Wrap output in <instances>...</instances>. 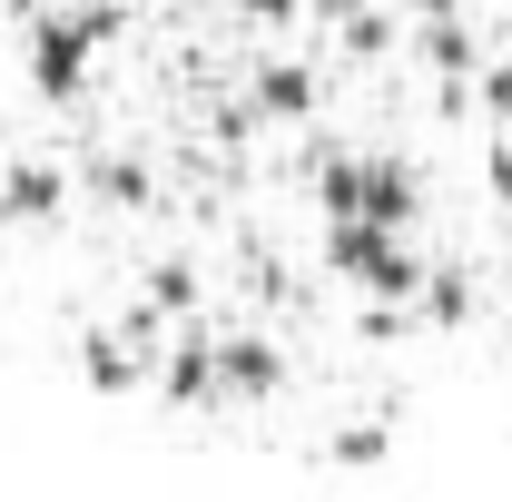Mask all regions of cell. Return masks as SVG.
<instances>
[{
  "instance_id": "cell-9",
  "label": "cell",
  "mask_w": 512,
  "mask_h": 502,
  "mask_svg": "<svg viewBox=\"0 0 512 502\" xmlns=\"http://www.w3.org/2000/svg\"><path fill=\"white\" fill-rule=\"evenodd\" d=\"M158 315H197V266L188 256H158V276H148V325Z\"/></svg>"
},
{
  "instance_id": "cell-4",
  "label": "cell",
  "mask_w": 512,
  "mask_h": 502,
  "mask_svg": "<svg viewBox=\"0 0 512 502\" xmlns=\"http://www.w3.org/2000/svg\"><path fill=\"white\" fill-rule=\"evenodd\" d=\"M217 394H227V404L286 394V355H276V335H217Z\"/></svg>"
},
{
  "instance_id": "cell-14",
  "label": "cell",
  "mask_w": 512,
  "mask_h": 502,
  "mask_svg": "<svg viewBox=\"0 0 512 502\" xmlns=\"http://www.w3.org/2000/svg\"><path fill=\"white\" fill-rule=\"evenodd\" d=\"M493 197H512V148H493Z\"/></svg>"
},
{
  "instance_id": "cell-8",
  "label": "cell",
  "mask_w": 512,
  "mask_h": 502,
  "mask_svg": "<svg viewBox=\"0 0 512 502\" xmlns=\"http://www.w3.org/2000/svg\"><path fill=\"white\" fill-rule=\"evenodd\" d=\"M79 375L99 384V394H138V384H148V355H138V325H128V335H89Z\"/></svg>"
},
{
  "instance_id": "cell-13",
  "label": "cell",
  "mask_w": 512,
  "mask_h": 502,
  "mask_svg": "<svg viewBox=\"0 0 512 502\" xmlns=\"http://www.w3.org/2000/svg\"><path fill=\"white\" fill-rule=\"evenodd\" d=\"M237 10H247V20H266V30H286V20H296L306 0H237Z\"/></svg>"
},
{
  "instance_id": "cell-7",
  "label": "cell",
  "mask_w": 512,
  "mask_h": 502,
  "mask_svg": "<svg viewBox=\"0 0 512 502\" xmlns=\"http://www.w3.org/2000/svg\"><path fill=\"white\" fill-rule=\"evenodd\" d=\"M158 394H168V404H227V394H217V345H207V335L168 345V355H158Z\"/></svg>"
},
{
  "instance_id": "cell-12",
  "label": "cell",
  "mask_w": 512,
  "mask_h": 502,
  "mask_svg": "<svg viewBox=\"0 0 512 502\" xmlns=\"http://www.w3.org/2000/svg\"><path fill=\"white\" fill-rule=\"evenodd\" d=\"M483 119H512V60L483 69Z\"/></svg>"
},
{
  "instance_id": "cell-3",
  "label": "cell",
  "mask_w": 512,
  "mask_h": 502,
  "mask_svg": "<svg viewBox=\"0 0 512 502\" xmlns=\"http://www.w3.org/2000/svg\"><path fill=\"white\" fill-rule=\"evenodd\" d=\"M109 50V10H50V20H30V50H20V69H30V89L50 99V109H69L79 89H89V60Z\"/></svg>"
},
{
  "instance_id": "cell-6",
  "label": "cell",
  "mask_w": 512,
  "mask_h": 502,
  "mask_svg": "<svg viewBox=\"0 0 512 502\" xmlns=\"http://www.w3.org/2000/svg\"><path fill=\"white\" fill-rule=\"evenodd\" d=\"M247 119H276V128L316 119V69H306V60H276V69H256V89H247Z\"/></svg>"
},
{
  "instance_id": "cell-11",
  "label": "cell",
  "mask_w": 512,
  "mask_h": 502,
  "mask_svg": "<svg viewBox=\"0 0 512 502\" xmlns=\"http://www.w3.org/2000/svg\"><path fill=\"white\" fill-rule=\"evenodd\" d=\"M384 40H394V20H384V10H355V20H345V50H365V60H375Z\"/></svg>"
},
{
  "instance_id": "cell-1",
  "label": "cell",
  "mask_w": 512,
  "mask_h": 502,
  "mask_svg": "<svg viewBox=\"0 0 512 502\" xmlns=\"http://www.w3.org/2000/svg\"><path fill=\"white\" fill-rule=\"evenodd\" d=\"M325 276H345V286H355V296H375V306H414V286H424L414 227H375V217H325Z\"/></svg>"
},
{
  "instance_id": "cell-2",
  "label": "cell",
  "mask_w": 512,
  "mask_h": 502,
  "mask_svg": "<svg viewBox=\"0 0 512 502\" xmlns=\"http://www.w3.org/2000/svg\"><path fill=\"white\" fill-rule=\"evenodd\" d=\"M316 207L325 217L414 227V217H424V168H404V158H325L316 168Z\"/></svg>"
},
{
  "instance_id": "cell-5",
  "label": "cell",
  "mask_w": 512,
  "mask_h": 502,
  "mask_svg": "<svg viewBox=\"0 0 512 502\" xmlns=\"http://www.w3.org/2000/svg\"><path fill=\"white\" fill-rule=\"evenodd\" d=\"M60 207H69V168H50V158L0 178V227H50Z\"/></svg>"
},
{
  "instance_id": "cell-10",
  "label": "cell",
  "mask_w": 512,
  "mask_h": 502,
  "mask_svg": "<svg viewBox=\"0 0 512 502\" xmlns=\"http://www.w3.org/2000/svg\"><path fill=\"white\" fill-rule=\"evenodd\" d=\"M89 188L109 197V207H148V197H158V188H148V168H138V158H119V168H99Z\"/></svg>"
}]
</instances>
